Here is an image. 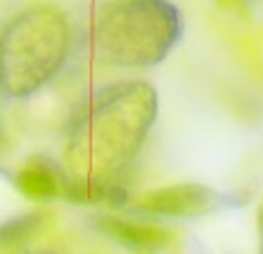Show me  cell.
Here are the masks:
<instances>
[{"mask_svg": "<svg viewBox=\"0 0 263 254\" xmlns=\"http://www.w3.org/2000/svg\"><path fill=\"white\" fill-rule=\"evenodd\" d=\"M182 30L168 0H118L97 16L95 53L116 67H150L171 51Z\"/></svg>", "mask_w": 263, "mask_h": 254, "instance_id": "3", "label": "cell"}, {"mask_svg": "<svg viewBox=\"0 0 263 254\" xmlns=\"http://www.w3.org/2000/svg\"><path fill=\"white\" fill-rule=\"evenodd\" d=\"M16 187L23 196L35 201H49L60 194V180L51 167L42 162H32L16 173Z\"/></svg>", "mask_w": 263, "mask_h": 254, "instance_id": "6", "label": "cell"}, {"mask_svg": "<svg viewBox=\"0 0 263 254\" xmlns=\"http://www.w3.org/2000/svg\"><path fill=\"white\" fill-rule=\"evenodd\" d=\"M72 28L60 9L30 7L0 30V93L28 97L65 65Z\"/></svg>", "mask_w": 263, "mask_h": 254, "instance_id": "2", "label": "cell"}, {"mask_svg": "<svg viewBox=\"0 0 263 254\" xmlns=\"http://www.w3.org/2000/svg\"><path fill=\"white\" fill-rule=\"evenodd\" d=\"M100 229L114 241L123 243L127 247H134V250H159V247L171 243V233L164 231V229L127 222V220H118V217L100 220Z\"/></svg>", "mask_w": 263, "mask_h": 254, "instance_id": "5", "label": "cell"}, {"mask_svg": "<svg viewBox=\"0 0 263 254\" xmlns=\"http://www.w3.org/2000/svg\"><path fill=\"white\" fill-rule=\"evenodd\" d=\"M157 114L148 83H116L97 90L69 132L67 159L83 183H104L127 167Z\"/></svg>", "mask_w": 263, "mask_h": 254, "instance_id": "1", "label": "cell"}, {"mask_svg": "<svg viewBox=\"0 0 263 254\" xmlns=\"http://www.w3.org/2000/svg\"><path fill=\"white\" fill-rule=\"evenodd\" d=\"M44 224V215L40 213H30V215H21V217H12L5 224H0V245L5 247H14L21 243L30 241Z\"/></svg>", "mask_w": 263, "mask_h": 254, "instance_id": "7", "label": "cell"}, {"mask_svg": "<svg viewBox=\"0 0 263 254\" xmlns=\"http://www.w3.org/2000/svg\"><path fill=\"white\" fill-rule=\"evenodd\" d=\"M215 204V192L203 185H171L143 194L136 201V210L148 215H164V217H190L201 215Z\"/></svg>", "mask_w": 263, "mask_h": 254, "instance_id": "4", "label": "cell"}, {"mask_svg": "<svg viewBox=\"0 0 263 254\" xmlns=\"http://www.w3.org/2000/svg\"><path fill=\"white\" fill-rule=\"evenodd\" d=\"M219 5H224L227 9H233V12H242L247 7V0H217Z\"/></svg>", "mask_w": 263, "mask_h": 254, "instance_id": "8", "label": "cell"}]
</instances>
